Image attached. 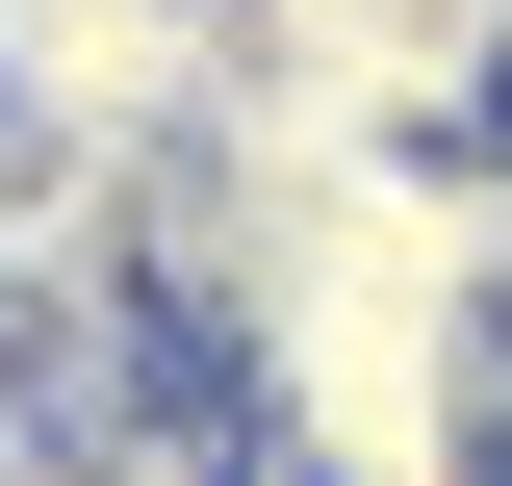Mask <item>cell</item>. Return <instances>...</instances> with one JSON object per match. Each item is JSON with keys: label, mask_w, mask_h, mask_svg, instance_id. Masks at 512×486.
Here are the masks:
<instances>
[{"label": "cell", "mask_w": 512, "mask_h": 486, "mask_svg": "<svg viewBox=\"0 0 512 486\" xmlns=\"http://www.w3.org/2000/svg\"><path fill=\"white\" fill-rule=\"evenodd\" d=\"M231 103V0H0V128L52 154H154Z\"/></svg>", "instance_id": "6da1fadb"}]
</instances>
